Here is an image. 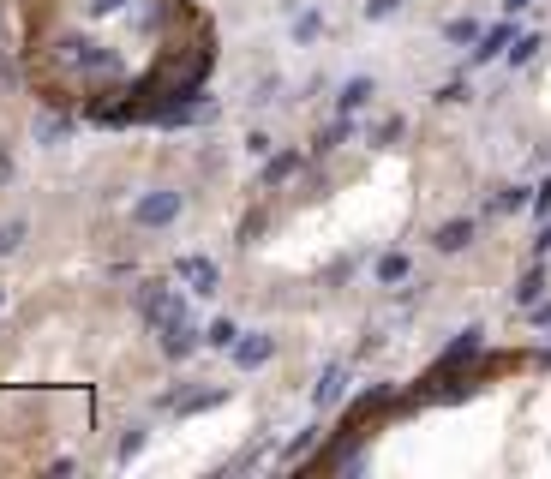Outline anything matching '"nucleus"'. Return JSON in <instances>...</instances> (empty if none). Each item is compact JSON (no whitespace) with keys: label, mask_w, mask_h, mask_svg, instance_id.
Segmentation results:
<instances>
[{"label":"nucleus","mask_w":551,"mask_h":479,"mask_svg":"<svg viewBox=\"0 0 551 479\" xmlns=\"http://www.w3.org/2000/svg\"><path fill=\"white\" fill-rule=\"evenodd\" d=\"M186 216V192L180 186H156L132 204V228H174Z\"/></svg>","instance_id":"nucleus-1"},{"label":"nucleus","mask_w":551,"mask_h":479,"mask_svg":"<svg viewBox=\"0 0 551 479\" xmlns=\"http://www.w3.org/2000/svg\"><path fill=\"white\" fill-rule=\"evenodd\" d=\"M138 318L144 324H168L174 312H186V300H180V288H168V282H138Z\"/></svg>","instance_id":"nucleus-2"},{"label":"nucleus","mask_w":551,"mask_h":479,"mask_svg":"<svg viewBox=\"0 0 551 479\" xmlns=\"http://www.w3.org/2000/svg\"><path fill=\"white\" fill-rule=\"evenodd\" d=\"M276 360V330H240V342L228 348V366L234 372H258Z\"/></svg>","instance_id":"nucleus-3"},{"label":"nucleus","mask_w":551,"mask_h":479,"mask_svg":"<svg viewBox=\"0 0 551 479\" xmlns=\"http://www.w3.org/2000/svg\"><path fill=\"white\" fill-rule=\"evenodd\" d=\"M156 330H162V354H168V360H192V354L204 348V336H198V324H192L186 312H174V318L156 324Z\"/></svg>","instance_id":"nucleus-4"},{"label":"nucleus","mask_w":551,"mask_h":479,"mask_svg":"<svg viewBox=\"0 0 551 479\" xmlns=\"http://www.w3.org/2000/svg\"><path fill=\"white\" fill-rule=\"evenodd\" d=\"M342 402H348V366L330 360V366L318 372V384H312V414H336Z\"/></svg>","instance_id":"nucleus-5"},{"label":"nucleus","mask_w":551,"mask_h":479,"mask_svg":"<svg viewBox=\"0 0 551 479\" xmlns=\"http://www.w3.org/2000/svg\"><path fill=\"white\" fill-rule=\"evenodd\" d=\"M510 42H516V18L492 24V30H486V36L468 48V72H474V66H492V60H504V54H510Z\"/></svg>","instance_id":"nucleus-6"},{"label":"nucleus","mask_w":551,"mask_h":479,"mask_svg":"<svg viewBox=\"0 0 551 479\" xmlns=\"http://www.w3.org/2000/svg\"><path fill=\"white\" fill-rule=\"evenodd\" d=\"M60 48H66V60H72L78 72H114V54H108L96 36H66Z\"/></svg>","instance_id":"nucleus-7"},{"label":"nucleus","mask_w":551,"mask_h":479,"mask_svg":"<svg viewBox=\"0 0 551 479\" xmlns=\"http://www.w3.org/2000/svg\"><path fill=\"white\" fill-rule=\"evenodd\" d=\"M474 240H480V222H474V216H450V222H444V228L432 234V246H438L444 258H456V252H468Z\"/></svg>","instance_id":"nucleus-8"},{"label":"nucleus","mask_w":551,"mask_h":479,"mask_svg":"<svg viewBox=\"0 0 551 479\" xmlns=\"http://www.w3.org/2000/svg\"><path fill=\"white\" fill-rule=\"evenodd\" d=\"M174 282H186L192 294H204V300H210V294L222 288V270H216L210 258H180V264H174Z\"/></svg>","instance_id":"nucleus-9"},{"label":"nucleus","mask_w":551,"mask_h":479,"mask_svg":"<svg viewBox=\"0 0 551 479\" xmlns=\"http://www.w3.org/2000/svg\"><path fill=\"white\" fill-rule=\"evenodd\" d=\"M546 288H551V258H534V270H528V276L510 288V300L528 312V306H540V300H546Z\"/></svg>","instance_id":"nucleus-10"},{"label":"nucleus","mask_w":551,"mask_h":479,"mask_svg":"<svg viewBox=\"0 0 551 479\" xmlns=\"http://www.w3.org/2000/svg\"><path fill=\"white\" fill-rule=\"evenodd\" d=\"M480 348H486V324H468V330H462V336L438 354V372H456V366H462V360H474Z\"/></svg>","instance_id":"nucleus-11"},{"label":"nucleus","mask_w":551,"mask_h":479,"mask_svg":"<svg viewBox=\"0 0 551 479\" xmlns=\"http://www.w3.org/2000/svg\"><path fill=\"white\" fill-rule=\"evenodd\" d=\"M372 102H378V78H366V72L336 90V114H360V108H372Z\"/></svg>","instance_id":"nucleus-12"},{"label":"nucleus","mask_w":551,"mask_h":479,"mask_svg":"<svg viewBox=\"0 0 551 479\" xmlns=\"http://www.w3.org/2000/svg\"><path fill=\"white\" fill-rule=\"evenodd\" d=\"M408 276H414V258H408V252H384V258L372 264V282H378V288H402Z\"/></svg>","instance_id":"nucleus-13"},{"label":"nucleus","mask_w":551,"mask_h":479,"mask_svg":"<svg viewBox=\"0 0 551 479\" xmlns=\"http://www.w3.org/2000/svg\"><path fill=\"white\" fill-rule=\"evenodd\" d=\"M324 30H330L324 6H300V12H294V48H312V42H318Z\"/></svg>","instance_id":"nucleus-14"},{"label":"nucleus","mask_w":551,"mask_h":479,"mask_svg":"<svg viewBox=\"0 0 551 479\" xmlns=\"http://www.w3.org/2000/svg\"><path fill=\"white\" fill-rule=\"evenodd\" d=\"M540 48H546V30H522V36L510 42V54H504V66H510V72H522V66H534V60H540Z\"/></svg>","instance_id":"nucleus-15"},{"label":"nucleus","mask_w":551,"mask_h":479,"mask_svg":"<svg viewBox=\"0 0 551 479\" xmlns=\"http://www.w3.org/2000/svg\"><path fill=\"white\" fill-rule=\"evenodd\" d=\"M480 36H486V24H480L474 12H462V18H450V24H444V42H450V48H474Z\"/></svg>","instance_id":"nucleus-16"},{"label":"nucleus","mask_w":551,"mask_h":479,"mask_svg":"<svg viewBox=\"0 0 551 479\" xmlns=\"http://www.w3.org/2000/svg\"><path fill=\"white\" fill-rule=\"evenodd\" d=\"M516 210H534V186H504V192L486 204V216H516Z\"/></svg>","instance_id":"nucleus-17"},{"label":"nucleus","mask_w":551,"mask_h":479,"mask_svg":"<svg viewBox=\"0 0 551 479\" xmlns=\"http://www.w3.org/2000/svg\"><path fill=\"white\" fill-rule=\"evenodd\" d=\"M234 342H240V324H234V318H216V324L204 330V348H216V354H228Z\"/></svg>","instance_id":"nucleus-18"},{"label":"nucleus","mask_w":551,"mask_h":479,"mask_svg":"<svg viewBox=\"0 0 551 479\" xmlns=\"http://www.w3.org/2000/svg\"><path fill=\"white\" fill-rule=\"evenodd\" d=\"M294 168H300V156H294V150H282V156H264V186H282Z\"/></svg>","instance_id":"nucleus-19"},{"label":"nucleus","mask_w":551,"mask_h":479,"mask_svg":"<svg viewBox=\"0 0 551 479\" xmlns=\"http://www.w3.org/2000/svg\"><path fill=\"white\" fill-rule=\"evenodd\" d=\"M144 444H150V432H144V426H132V432H126V438H120V450H114V462H120V468H126V462H132V456H144Z\"/></svg>","instance_id":"nucleus-20"},{"label":"nucleus","mask_w":551,"mask_h":479,"mask_svg":"<svg viewBox=\"0 0 551 479\" xmlns=\"http://www.w3.org/2000/svg\"><path fill=\"white\" fill-rule=\"evenodd\" d=\"M402 6H408V0H360V18H366V24H384V18H396Z\"/></svg>","instance_id":"nucleus-21"},{"label":"nucleus","mask_w":551,"mask_h":479,"mask_svg":"<svg viewBox=\"0 0 551 479\" xmlns=\"http://www.w3.org/2000/svg\"><path fill=\"white\" fill-rule=\"evenodd\" d=\"M282 90H288V78H282V72H276V78H258V90H252V108H264V102H276Z\"/></svg>","instance_id":"nucleus-22"},{"label":"nucleus","mask_w":551,"mask_h":479,"mask_svg":"<svg viewBox=\"0 0 551 479\" xmlns=\"http://www.w3.org/2000/svg\"><path fill=\"white\" fill-rule=\"evenodd\" d=\"M468 96H474V84H468V78H450V84L438 90V102H444V108H456V102H468Z\"/></svg>","instance_id":"nucleus-23"},{"label":"nucleus","mask_w":551,"mask_h":479,"mask_svg":"<svg viewBox=\"0 0 551 479\" xmlns=\"http://www.w3.org/2000/svg\"><path fill=\"white\" fill-rule=\"evenodd\" d=\"M402 132H408V120H402V114H390L384 126H372V144H396Z\"/></svg>","instance_id":"nucleus-24"},{"label":"nucleus","mask_w":551,"mask_h":479,"mask_svg":"<svg viewBox=\"0 0 551 479\" xmlns=\"http://www.w3.org/2000/svg\"><path fill=\"white\" fill-rule=\"evenodd\" d=\"M18 246H24V222H6V228H0V258H12Z\"/></svg>","instance_id":"nucleus-25"},{"label":"nucleus","mask_w":551,"mask_h":479,"mask_svg":"<svg viewBox=\"0 0 551 479\" xmlns=\"http://www.w3.org/2000/svg\"><path fill=\"white\" fill-rule=\"evenodd\" d=\"M36 138H42V144H60V138H66V120H42Z\"/></svg>","instance_id":"nucleus-26"},{"label":"nucleus","mask_w":551,"mask_h":479,"mask_svg":"<svg viewBox=\"0 0 551 479\" xmlns=\"http://www.w3.org/2000/svg\"><path fill=\"white\" fill-rule=\"evenodd\" d=\"M534 216H551V174L534 186Z\"/></svg>","instance_id":"nucleus-27"},{"label":"nucleus","mask_w":551,"mask_h":479,"mask_svg":"<svg viewBox=\"0 0 551 479\" xmlns=\"http://www.w3.org/2000/svg\"><path fill=\"white\" fill-rule=\"evenodd\" d=\"M528 324H534V330H551V300H540V306H528Z\"/></svg>","instance_id":"nucleus-28"},{"label":"nucleus","mask_w":551,"mask_h":479,"mask_svg":"<svg viewBox=\"0 0 551 479\" xmlns=\"http://www.w3.org/2000/svg\"><path fill=\"white\" fill-rule=\"evenodd\" d=\"M246 150H252V156H270L276 144H270V132H252V138H246Z\"/></svg>","instance_id":"nucleus-29"},{"label":"nucleus","mask_w":551,"mask_h":479,"mask_svg":"<svg viewBox=\"0 0 551 479\" xmlns=\"http://www.w3.org/2000/svg\"><path fill=\"white\" fill-rule=\"evenodd\" d=\"M534 258H551V222L540 228V240H534Z\"/></svg>","instance_id":"nucleus-30"},{"label":"nucleus","mask_w":551,"mask_h":479,"mask_svg":"<svg viewBox=\"0 0 551 479\" xmlns=\"http://www.w3.org/2000/svg\"><path fill=\"white\" fill-rule=\"evenodd\" d=\"M120 6H126V0H90V12H96V18H102V12H120Z\"/></svg>","instance_id":"nucleus-31"},{"label":"nucleus","mask_w":551,"mask_h":479,"mask_svg":"<svg viewBox=\"0 0 551 479\" xmlns=\"http://www.w3.org/2000/svg\"><path fill=\"white\" fill-rule=\"evenodd\" d=\"M528 6H534V0H504V12H510V18H516V12H528Z\"/></svg>","instance_id":"nucleus-32"},{"label":"nucleus","mask_w":551,"mask_h":479,"mask_svg":"<svg viewBox=\"0 0 551 479\" xmlns=\"http://www.w3.org/2000/svg\"><path fill=\"white\" fill-rule=\"evenodd\" d=\"M6 180H12V156L0 150V186H6Z\"/></svg>","instance_id":"nucleus-33"},{"label":"nucleus","mask_w":551,"mask_h":479,"mask_svg":"<svg viewBox=\"0 0 551 479\" xmlns=\"http://www.w3.org/2000/svg\"><path fill=\"white\" fill-rule=\"evenodd\" d=\"M0 306H6V294H0Z\"/></svg>","instance_id":"nucleus-34"}]
</instances>
